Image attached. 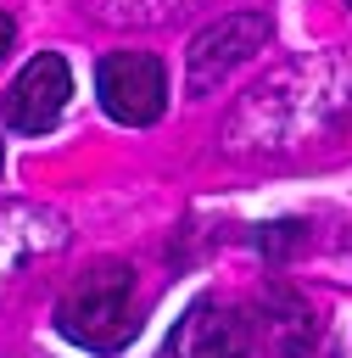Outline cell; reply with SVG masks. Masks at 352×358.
Returning a JSON list of instances; mask_svg holds the SVG:
<instances>
[{
	"label": "cell",
	"instance_id": "cell-4",
	"mask_svg": "<svg viewBox=\"0 0 352 358\" xmlns=\"http://www.w3.org/2000/svg\"><path fill=\"white\" fill-rule=\"evenodd\" d=\"M268 34H274V22H268L263 11H235V17L212 22V28L190 45V90L218 84L235 62H246L251 50H263V45H268Z\"/></svg>",
	"mask_w": 352,
	"mask_h": 358
},
{
	"label": "cell",
	"instance_id": "cell-3",
	"mask_svg": "<svg viewBox=\"0 0 352 358\" xmlns=\"http://www.w3.org/2000/svg\"><path fill=\"white\" fill-rule=\"evenodd\" d=\"M67 95H73L67 62L50 56V50L34 56V62L17 73L11 95H6V129H17V134H50V129L61 123V112H67Z\"/></svg>",
	"mask_w": 352,
	"mask_h": 358
},
{
	"label": "cell",
	"instance_id": "cell-1",
	"mask_svg": "<svg viewBox=\"0 0 352 358\" xmlns=\"http://www.w3.org/2000/svg\"><path fill=\"white\" fill-rule=\"evenodd\" d=\"M56 324L67 341L89 352H117L140 330V302H134V274L123 263H95L78 274V285L61 296Z\"/></svg>",
	"mask_w": 352,
	"mask_h": 358
},
{
	"label": "cell",
	"instance_id": "cell-2",
	"mask_svg": "<svg viewBox=\"0 0 352 358\" xmlns=\"http://www.w3.org/2000/svg\"><path fill=\"white\" fill-rule=\"evenodd\" d=\"M95 95H101L106 117L140 129V123H156L162 117V106H168V73L145 50H112L95 67Z\"/></svg>",
	"mask_w": 352,
	"mask_h": 358
},
{
	"label": "cell",
	"instance_id": "cell-6",
	"mask_svg": "<svg viewBox=\"0 0 352 358\" xmlns=\"http://www.w3.org/2000/svg\"><path fill=\"white\" fill-rule=\"evenodd\" d=\"M11 39H17V22H11V17H0V56L11 50Z\"/></svg>",
	"mask_w": 352,
	"mask_h": 358
},
{
	"label": "cell",
	"instance_id": "cell-5",
	"mask_svg": "<svg viewBox=\"0 0 352 358\" xmlns=\"http://www.w3.org/2000/svg\"><path fill=\"white\" fill-rule=\"evenodd\" d=\"M240 352H246V319L223 302H196L168 336V358H240Z\"/></svg>",
	"mask_w": 352,
	"mask_h": 358
}]
</instances>
